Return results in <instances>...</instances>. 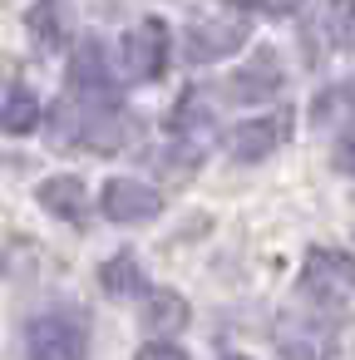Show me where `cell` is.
I'll return each mask as SVG.
<instances>
[{
	"label": "cell",
	"instance_id": "52a82bcc",
	"mask_svg": "<svg viewBox=\"0 0 355 360\" xmlns=\"http://www.w3.org/2000/svg\"><path fill=\"white\" fill-rule=\"evenodd\" d=\"M301 286L316 301H345L350 286H355V257H345V252H311Z\"/></svg>",
	"mask_w": 355,
	"mask_h": 360
},
{
	"label": "cell",
	"instance_id": "8fae6325",
	"mask_svg": "<svg viewBox=\"0 0 355 360\" xmlns=\"http://www.w3.org/2000/svg\"><path fill=\"white\" fill-rule=\"evenodd\" d=\"M40 119L45 114H40V99L30 89H11L6 104H0V129H6V134H35Z\"/></svg>",
	"mask_w": 355,
	"mask_h": 360
},
{
	"label": "cell",
	"instance_id": "d6986e66",
	"mask_svg": "<svg viewBox=\"0 0 355 360\" xmlns=\"http://www.w3.org/2000/svg\"><path fill=\"white\" fill-rule=\"evenodd\" d=\"M227 6H242V11H262V15H291L301 0H227Z\"/></svg>",
	"mask_w": 355,
	"mask_h": 360
},
{
	"label": "cell",
	"instance_id": "2e32d148",
	"mask_svg": "<svg viewBox=\"0 0 355 360\" xmlns=\"http://www.w3.org/2000/svg\"><path fill=\"white\" fill-rule=\"evenodd\" d=\"M55 15H60V6H55V0H45L40 11H30V30H35V40H45V45H55V40H60Z\"/></svg>",
	"mask_w": 355,
	"mask_h": 360
},
{
	"label": "cell",
	"instance_id": "9a60e30c",
	"mask_svg": "<svg viewBox=\"0 0 355 360\" xmlns=\"http://www.w3.org/2000/svg\"><path fill=\"white\" fill-rule=\"evenodd\" d=\"M340 114H355V79H350V84H335V89H325V94L316 99V119H321V124H330V119H340Z\"/></svg>",
	"mask_w": 355,
	"mask_h": 360
},
{
	"label": "cell",
	"instance_id": "e0dca14e",
	"mask_svg": "<svg viewBox=\"0 0 355 360\" xmlns=\"http://www.w3.org/2000/svg\"><path fill=\"white\" fill-rule=\"evenodd\" d=\"M335 173H355V114H350V124L340 129V139H335Z\"/></svg>",
	"mask_w": 355,
	"mask_h": 360
},
{
	"label": "cell",
	"instance_id": "8992f818",
	"mask_svg": "<svg viewBox=\"0 0 355 360\" xmlns=\"http://www.w3.org/2000/svg\"><path fill=\"white\" fill-rule=\"evenodd\" d=\"M99 207L109 222H148L163 212V193L138 183V178H109L104 193H99Z\"/></svg>",
	"mask_w": 355,
	"mask_h": 360
},
{
	"label": "cell",
	"instance_id": "5bb4252c",
	"mask_svg": "<svg viewBox=\"0 0 355 360\" xmlns=\"http://www.w3.org/2000/svg\"><path fill=\"white\" fill-rule=\"evenodd\" d=\"M143 321H148V330H158V335L183 330V326H188V301H183L178 291H153V296H148Z\"/></svg>",
	"mask_w": 355,
	"mask_h": 360
},
{
	"label": "cell",
	"instance_id": "44dd1931",
	"mask_svg": "<svg viewBox=\"0 0 355 360\" xmlns=\"http://www.w3.org/2000/svg\"><path fill=\"white\" fill-rule=\"evenodd\" d=\"M281 360H316V355H311L306 340H286V345H281Z\"/></svg>",
	"mask_w": 355,
	"mask_h": 360
},
{
	"label": "cell",
	"instance_id": "ba28073f",
	"mask_svg": "<svg viewBox=\"0 0 355 360\" xmlns=\"http://www.w3.org/2000/svg\"><path fill=\"white\" fill-rule=\"evenodd\" d=\"M35 198H40V207L55 212L60 222H84V217H89V193H84V183H79L75 173L45 178V183L35 188Z\"/></svg>",
	"mask_w": 355,
	"mask_h": 360
},
{
	"label": "cell",
	"instance_id": "30bf717a",
	"mask_svg": "<svg viewBox=\"0 0 355 360\" xmlns=\"http://www.w3.org/2000/svg\"><path fill=\"white\" fill-rule=\"evenodd\" d=\"M99 286H104L109 296H138L148 281H143V271H138V257L119 252V257H109V262L99 266Z\"/></svg>",
	"mask_w": 355,
	"mask_h": 360
},
{
	"label": "cell",
	"instance_id": "ac0fdd59",
	"mask_svg": "<svg viewBox=\"0 0 355 360\" xmlns=\"http://www.w3.org/2000/svg\"><path fill=\"white\" fill-rule=\"evenodd\" d=\"M134 360H188V350L173 345V340H148V345H138Z\"/></svg>",
	"mask_w": 355,
	"mask_h": 360
},
{
	"label": "cell",
	"instance_id": "3957f363",
	"mask_svg": "<svg viewBox=\"0 0 355 360\" xmlns=\"http://www.w3.org/2000/svg\"><path fill=\"white\" fill-rule=\"evenodd\" d=\"M124 75L129 79H158L168 70V25L163 20H138L124 35Z\"/></svg>",
	"mask_w": 355,
	"mask_h": 360
},
{
	"label": "cell",
	"instance_id": "277c9868",
	"mask_svg": "<svg viewBox=\"0 0 355 360\" xmlns=\"http://www.w3.org/2000/svg\"><path fill=\"white\" fill-rule=\"evenodd\" d=\"M65 134L75 143H84L89 153H119V148L134 143V124L119 109H79V114H70Z\"/></svg>",
	"mask_w": 355,
	"mask_h": 360
},
{
	"label": "cell",
	"instance_id": "6da1fadb",
	"mask_svg": "<svg viewBox=\"0 0 355 360\" xmlns=\"http://www.w3.org/2000/svg\"><path fill=\"white\" fill-rule=\"evenodd\" d=\"M89 321L79 311H45L25 321V360H84Z\"/></svg>",
	"mask_w": 355,
	"mask_h": 360
},
{
	"label": "cell",
	"instance_id": "7c38bea8",
	"mask_svg": "<svg viewBox=\"0 0 355 360\" xmlns=\"http://www.w3.org/2000/svg\"><path fill=\"white\" fill-rule=\"evenodd\" d=\"M75 89H79V94H104V89H109V70H104L99 40H84V45L75 50Z\"/></svg>",
	"mask_w": 355,
	"mask_h": 360
},
{
	"label": "cell",
	"instance_id": "5b68a950",
	"mask_svg": "<svg viewBox=\"0 0 355 360\" xmlns=\"http://www.w3.org/2000/svg\"><path fill=\"white\" fill-rule=\"evenodd\" d=\"M286 139H291V114L276 109V114H262V119L237 124V129L227 134V148H232V158H242V163H262V158L276 153Z\"/></svg>",
	"mask_w": 355,
	"mask_h": 360
},
{
	"label": "cell",
	"instance_id": "4fadbf2b",
	"mask_svg": "<svg viewBox=\"0 0 355 360\" xmlns=\"http://www.w3.org/2000/svg\"><path fill=\"white\" fill-rule=\"evenodd\" d=\"M173 134L183 139V148H188L193 158H202V148L212 143V119H207L202 109H193V99H183L178 114H173Z\"/></svg>",
	"mask_w": 355,
	"mask_h": 360
},
{
	"label": "cell",
	"instance_id": "7a4b0ae2",
	"mask_svg": "<svg viewBox=\"0 0 355 360\" xmlns=\"http://www.w3.org/2000/svg\"><path fill=\"white\" fill-rule=\"evenodd\" d=\"M247 20L242 15H202L188 25V40H183V55L193 65H212V60H227L247 45Z\"/></svg>",
	"mask_w": 355,
	"mask_h": 360
},
{
	"label": "cell",
	"instance_id": "9c48e42d",
	"mask_svg": "<svg viewBox=\"0 0 355 360\" xmlns=\"http://www.w3.org/2000/svg\"><path fill=\"white\" fill-rule=\"evenodd\" d=\"M276 89H281V65L271 50H257V60L247 70H237V79L227 84L232 99H271Z\"/></svg>",
	"mask_w": 355,
	"mask_h": 360
},
{
	"label": "cell",
	"instance_id": "ffe728a7",
	"mask_svg": "<svg viewBox=\"0 0 355 360\" xmlns=\"http://www.w3.org/2000/svg\"><path fill=\"white\" fill-rule=\"evenodd\" d=\"M340 45L355 50V6H340Z\"/></svg>",
	"mask_w": 355,
	"mask_h": 360
}]
</instances>
